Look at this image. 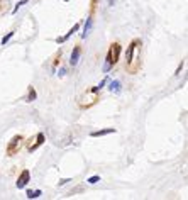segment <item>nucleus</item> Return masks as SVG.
<instances>
[{
	"label": "nucleus",
	"mask_w": 188,
	"mask_h": 200,
	"mask_svg": "<svg viewBox=\"0 0 188 200\" xmlns=\"http://www.w3.org/2000/svg\"><path fill=\"white\" fill-rule=\"evenodd\" d=\"M119 54H120V46L115 43V44H112V46H110V49H108V54H107V59H105L104 71H108V70L112 68V65H115V63H117Z\"/></svg>",
	"instance_id": "obj_1"
},
{
	"label": "nucleus",
	"mask_w": 188,
	"mask_h": 200,
	"mask_svg": "<svg viewBox=\"0 0 188 200\" xmlns=\"http://www.w3.org/2000/svg\"><path fill=\"white\" fill-rule=\"evenodd\" d=\"M29 178H31V173H29V170H24L22 173H20V176H19V180H17V188H24V186L29 183Z\"/></svg>",
	"instance_id": "obj_2"
},
{
	"label": "nucleus",
	"mask_w": 188,
	"mask_h": 200,
	"mask_svg": "<svg viewBox=\"0 0 188 200\" xmlns=\"http://www.w3.org/2000/svg\"><path fill=\"white\" fill-rule=\"evenodd\" d=\"M78 29H80V24H75V26H73V27L70 29V31H68V32H66V36H63V38H58V39H56V43H58V44L65 43L66 39H70L71 36H73V34H75L76 31H78Z\"/></svg>",
	"instance_id": "obj_3"
},
{
	"label": "nucleus",
	"mask_w": 188,
	"mask_h": 200,
	"mask_svg": "<svg viewBox=\"0 0 188 200\" xmlns=\"http://www.w3.org/2000/svg\"><path fill=\"white\" fill-rule=\"evenodd\" d=\"M80 48L78 46H75L73 48V53H71V58H70V65L71 66H76L78 65V61H80Z\"/></svg>",
	"instance_id": "obj_4"
},
{
	"label": "nucleus",
	"mask_w": 188,
	"mask_h": 200,
	"mask_svg": "<svg viewBox=\"0 0 188 200\" xmlns=\"http://www.w3.org/2000/svg\"><path fill=\"white\" fill-rule=\"evenodd\" d=\"M137 44H139V41H132L131 46H129V49H127V63H131L132 59H134V51H136Z\"/></svg>",
	"instance_id": "obj_5"
},
{
	"label": "nucleus",
	"mask_w": 188,
	"mask_h": 200,
	"mask_svg": "<svg viewBox=\"0 0 188 200\" xmlns=\"http://www.w3.org/2000/svg\"><path fill=\"white\" fill-rule=\"evenodd\" d=\"M20 141H22V138H20V136H15V138L12 139V143L9 144V148H7V151H9L10 154H12V153L15 151V148H17V146H20Z\"/></svg>",
	"instance_id": "obj_6"
},
{
	"label": "nucleus",
	"mask_w": 188,
	"mask_h": 200,
	"mask_svg": "<svg viewBox=\"0 0 188 200\" xmlns=\"http://www.w3.org/2000/svg\"><path fill=\"white\" fill-rule=\"evenodd\" d=\"M92 26H93V20H92V17H88L86 19V22H85V27H83V32H81V38H86L88 36V32L92 31Z\"/></svg>",
	"instance_id": "obj_7"
},
{
	"label": "nucleus",
	"mask_w": 188,
	"mask_h": 200,
	"mask_svg": "<svg viewBox=\"0 0 188 200\" xmlns=\"http://www.w3.org/2000/svg\"><path fill=\"white\" fill-rule=\"evenodd\" d=\"M115 132V129L110 127V129H102V131H95V132H92V138H100V136H107V134H112Z\"/></svg>",
	"instance_id": "obj_8"
},
{
	"label": "nucleus",
	"mask_w": 188,
	"mask_h": 200,
	"mask_svg": "<svg viewBox=\"0 0 188 200\" xmlns=\"http://www.w3.org/2000/svg\"><path fill=\"white\" fill-rule=\"evenodd\" d=\"M42 143H44V134L39 132V134H38V138H36V144H34V146H31V148H29V151H34V149H38Z\"/></svg>",
	"instance_id": "obj_9"
},
{
	"label": "nucleus",
	"mask_w": 188,
	"mask_h": 200,
	"mask_svg": "<svg viewBox=\"0 0 188 200\" xmlns=\"http://www.w3.org/2000/svg\"><path fill=\"white\" fill-rule=\"evenodd\" d=\"M110 92H115V93H119L120 92V81L119 80H114V81H110Z\"/></svg>",
	"instance_id": "obj_10"
},
{
	"label": "nucleus",
	"mask_w": 188,
	"mask_h": 200,
	"mask_svg": "<svg viewBox=\"0 0 188 200\" xmlns=\"http://www.w3.org/2000/svg\"><path fill=\"white\" fill-rule=\"evenodd\" d=\"M36 97H38V95H36V90L31 86V88H29V95H27V98H26V100H27V102H34Z\"/></svg>",
	"instance_id": "obj_11"
},
{
	"label": "nucleus",
	"mask_w": 188,
	"mask_h": 200,
	"mask_svg": "<svg viewBox=\"0 0 188 200\" xmlns=\"http://www.w3.org/2000/svg\"><path fill=\"white\" fill-rule=\"evenodd\" d=\"M41 195V190H29L27 192V198H38V197Z\"/></svg>",
	"instance_id": "obj_12"
},
{
	"label": "nucleus",
	"mask_w": 188,
	"mask_h": 200,
	"mask_svg": "<svg viewBox=\"0 0 188 200\" xmlns=\"http://www.w3.org/2000/svg\"><path fill=\"white\" fill-rule=\"evenodd\" d=\"M27 2H29V0H19V2H17V5L14 7V10H12V14H15V12H17V10H19L24 4H27Z\"/></svg>",
	"instance_id": "obj_13"
},
{
	"label": "nucleus",
	"mask_w": 188,
	"mask_h": 200,
	"mask_svg": "<svg viewBox=\"0 0 188 200\" xmlns=\"http://www.w3.org/2000/svg\"><path fill=\"white\" fill-rule=\"evenodd\" d=\"M12 36H14V32H9L7 36H4L2 38V46H5V43H9L10 39H12Z\"/></svg>",
	"instance_id": "obj_14"
},
{
	"label": "nucleus",
	"mask_w": 188,
	"mask_h": 200,
	"mask_svg": "<svg viewBox=\"0 0 188 200\" xmlns=\"http://www.w3.org/2000/svg\"><path fill=\"white\" fill-rule=\"evenodd\" d=\"M97 181H100V176L99 175H95V176H92V178H88V183H92V185H93V183H97Z\"/></svg>",
	"instance_id": "obj_15"
},
{
	"label": "nucleus",
	"mask_w": 188,
	"mask_h": 200,
	"mask_svg": "<svg viewBox=\"0 0 188 200\" xmlns=\"http://www.w3.org/2000/svg\"><path fill=\"white\" fill-rule=\"evenodd\" d=\"M181 68H183V63L178 66V70H176V73H174V75H180V73H181Z\"/></svg>",
	"instance_id": "obj_16"
},
{
	"label": "nucleus",
	"mask_w": 188,
	"mask_h": 200,
	"mask_svg": "<svg viewBox=\"0 0 188 200\" xmlns=\"http://www.w3.org/2000/svg\"><path fill=\"white\" fill-rule=\"evenodd\" d=\"M115 4V0H108V5H114Z\"/></svg>",
	"instance_id": "obj_17"
}]
</instances>
